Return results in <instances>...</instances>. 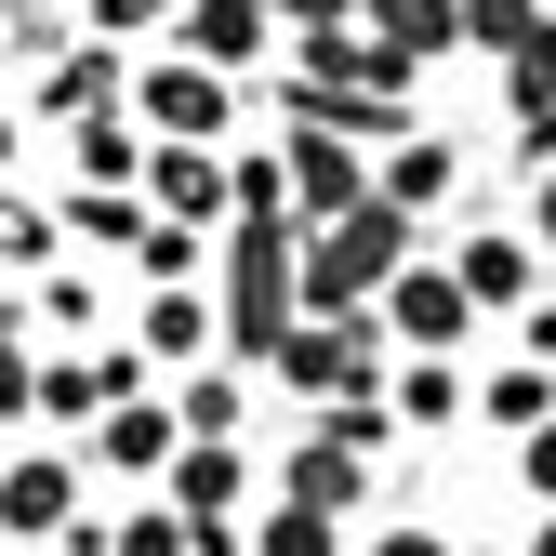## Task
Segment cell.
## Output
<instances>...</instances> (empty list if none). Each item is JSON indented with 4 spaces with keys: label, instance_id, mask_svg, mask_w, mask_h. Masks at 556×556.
<instances>
[{
    "label": "cell",
    "instance_id": "1",
    "mask_svg": "<svg viewBox=\"0 0 556 556\" xmlns=\"http://www.w3.org/2000/svg\"><path fill=\"white\" fill-rule=\"evenodd\" d=\"M132 119H147V147H226L239 132V80L199 53H132Z\"/></svg>",
    "mask_w": 556,
    "mask_h": 556
},
{
    "label": "cell",
    "instance_id": "2",
    "mask_svg": "<svg viewBox=\"0 0 556 556\" xmlns=\"http://www.w3.org/2000/svg\"><path fill=\"white\" fill-rule=\"evenodd\" d=\"M106 106H132V53L80 27V40L40 66V119H66V132H80V119H106Z\"/></svg>",
    "mask_w": 556,
    "mask_h": 556
},
{
    "label": "cell",
    "instance_id": "3",
    "mask_svg": "<svg viewBox=\"0 0 556 556\" xmlns=\"http://www.w3.org/2000/svg\"><path fill=\"white\" fill-rule=\"evenodd\" d=\"M160 53H199V66H226V80H252V66L278 53V14H265V0H186Z\"/></svg>",
    "mask_w": 556,
    "mask_h": 556
},
{
    "label": "cell",
    "instance_id": "4",
    "mask_svg": "<svg viewBox=\"0 0 556 556\" xmlns=\"http://www.w3.org/2000/svg\"><path fill=\"white\" fill-rule=\"evenodd\" d=\"M66 173H80V186H132V199H147V119H132V106L80 119V132H66Z\"/></svg>",
    "mask_w": 556,
    "mask_h": 556
},
{
    "label": "cell",
    "instance_id": "5",
    "mask_svg": "<svg viewBox=\"0 0 556 556\" xmlns=\"http://www.w3.org/2000/svg\"><path fill=\"white\" fill-rule=\"evenodd\" d=\"M173 14H186V0H80V27H93V40H119V53H132V40L160 53V40H173Z\"/></svg>",
    "mask_w": 556,
    "mask_h": 556
},
{
    "label": "cell",
    "instance_id": "6",
    "mask_svg": "<svg viewBox=\"0 0 556 556\" xmlns=\"http://www.w3.org/2000/svg\"><path fill=\"white\" fill-rule=\"evenodd\" d=\"M265 14L292 27V40H318V27H358V0H265Z\"/></svg>",
    "mask_w": 556,
    "mask_h": 556
},
{
    "label": "cell",
    "instance_id": "7",
    "mask_svg": "<svg viewBox=\"0 0 556 556\" xmlns=\"http://www.w3.org/2000/svg\"><path fill=\"white\" fill-rule=\"evenodd\" d=\"M27 173V132H14V106H0V186H14Z\"/></svg>",
    "mask_w": 556,
    "mask_h": 556
},
{
    "label": "cell",
    "instance_id": "8",
    "mask_svg": "<svg viewBox=\"0 0 556 556\" xmlns=\"http://www.w3.org/2000/svg\"><path fill=\"white\" fill-rule=\"evenodd\" d=\"M0 66H14V40H0Z\"/></svg>",
    "mask_w": 556,
    "mask_h": 556
}]
</instances>
